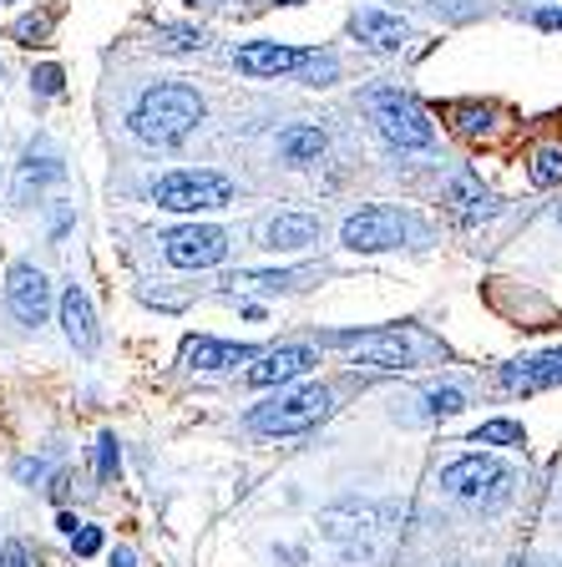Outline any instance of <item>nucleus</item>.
<instances>
[{"label":"nucleus","mask_w":562,"mask_h":567,"mask_svg":"<svg viewBox=\"0 0 562 567\" xmlns=\"http://www.w3.org/2000/svg\"><path fill=\"white\" fill-rule=\"evenodd\" d=\"M127 122L142 142L177 147V142H187L193 127L203 122V96H198V86H187V82H157L137 96Z\"/></svg>","instance_id":"f257e3e1"},{"label":"nucleus","mask_w":562,"mask_h":567,"mask_svg":"<svg viewBox=\"0 0 562 567\" xmlns=\"http://www.w3.org/2000/svg\"><path fill=\"white\" fill-rule=\"evenodd\" d=\"M329 415V390L325 385H305V390H284L269 405H254L248 425L258 436H299L309 425H319Z\"/></svg>","instance_id":"f03ea898"},{"label":"nucleus","mask_w":562,"mask_h":567,"mask_svg":"<svg viewBox=\"0 0 562 567\" xmlns=\"http://www.w3.org/2000/svg\"><path fill=\"white\" fill-rule=\"evenodd\" d=\"M319 344L350 354L355 365H370V370L416 365V340L406 330H329V334H319Z\"/></svg>","instance_id":"7ed1b4c3"},{"label":"nucleus","mask_w":562,"mask_h":567,"mask_svg":"<svg viewBox=\"0 0 562 567\" xmlns=\"http://www.w3.org/2000/svg\"><path fill=\"white\" fill-rule=\"evenodd\" d=\"M370 117H375V127H380V137H386L390 147H400V153H421V147L436 142L431 117H426L406 92H386V86L370 92Z\"/></svg>","instance_id":"20e7f679"},{"label":"nucleus","mask_w":562,"mask_h":567,"mask_svg":"<svg viewBox=\"0 0 562 567\" xmlns=\"http://www.w3.org/2000/svg\"><path fill=\"white\" fill-rule=\"evenodd\" d=\"M153 198L167 213H208V208H228L234 203V183L223 173H167V177H157Z\"/></svg>","instance_id":"39448f33"},{"label":"nucleus","mask_w":562,"mask_h":567,"mask_svg":"<svg viewBox=\"0 0 562 567\" xmlns=\"http://www.w3.org/2000/svg\"><path fill=\"white\" fill-rule=\"evenodd\" d=\"M406 234H410L406 213L380 208V203H375V208H360V213H350V218H345L340 244L355 248V254H380V248H400V244H406Z\"/></svg>","instance_id":"423d86ee"},{"label":"nucleus","mask_w":562,"mask_h":567,"mask_svg":"<svg viewBox=\"0 0 562 567\" xmlns=\"http://www.w3.org/2000/svg\"><path fill=\"white\" fill-rule=\"evenodd\" d=\"M441 486L451 496H461V502H481V496H487V502H502L507 486H512V472L492 456H461L441 472Z\"/></svg>","instance_id":"0eeeda50"},{"label":"nucleus","mask_w":562,"mask_h":567,"mask_svg":"<svg viewBox=\"0 0 562 567\" xmlns=\"http://www.w3.org/2000/svg\"><path fill=\"white\" fill-rule=\"evenodd\" d=\"M228 254V234L223 228H208V224H187V228H173L163 238V259L173 269H213L223 264Z\"/></svg>","instance_id":"6e6552de"},{"label":"nucleus","mask_w":562,"mask_h":567,"mask_svg":"<svg viewBox=\"0 0 562 567\" xmlns=\"http://www.w3.org/2000/svg\"><path fill=\"white\" fill-rule=\"evenodd\" d=\"M6 305H11V315L21 319V324H41L51 309L47 274L35 269V264H11V274H6Z\"/></svg>","instance_id":"1a4fd4ad"},{"label":"nucleus","mask_w":562,"mask_h":567,"mask_svg":"<svg viewBox=\"0 0 562 567\" xmlns=\"http://www.w3.org/2000/svg\"><path fill=\"white\" fill-rule=\"evenodd\" d=\"M309 56H315V51L279 47V41H244L234 61L244 76H289V71H305Z\"/></svg>","instance_id":"9d476101"},{"label":"nucleus","mask_w":562,"mask_h":567,"mask_svg":"<svg viewBox=\"0 0 562 567\" xmlns=\"http://www.w3.org/2000/svg\"><path fill=\"white\" fill-rule=\"evenodd\" d=\"M309 370H315V350H309V344H279V350L258 354L244 380L258 390H269V385H284V380L309 375Z\"/></svg>","instance_id":"9b49d317"},{"label":"nucleus","mask_w":562,"mask_h":567,"mask_svg":"<svg viewBox=\"0 0 562 567\" xmlns=\"http://www.w3.org/2000/svg\"><path fill=\"white\" fill-rule=\"evenodd\" d=\"M61 330H67V340L76 344L82 354H92L96 344H102V330H96V315H92V299H86L82 284H67V289H61Z\"/></svg>","instance_id":"f8f14e48"},{"label":"nucleus","mask_w":562,"mask_h":567,"mask_svg":"<svg viewBox=\"0 0 562 567\" xmlns=\"http://www.w3.org/2000/svg\"><path fill=\"white\" fill-rule=\"evenodd\" d=\"M446 203L457 208V218H467V224H487V218H497L502 213V203H497L492 188H481L477 173H457L451 183H446Z\"/></svg>","instance_id":"ddd939ff"},{"label":"nucleus","mask_w":562,"mask_h":567,"mask_svg":"<svg viewBox=\"0 0 562 567\" xmlns=\"http://www.w3.org/2000/svg\"><path fill=\"white\" fill-rule=\"evenodd\" d=\"M497 380H502V390H522V395L562 385V350H548V354H538V360H517V365H507Z\"/></svg>","instance_id":"4468645a"},{"label":"nucleus","mask_w":562,"mask_h":567,"mask_svg":"<svg viewBox=\"0 0 562 567\" xmlns=\"http://www.w3.org/2000/svg\"><path fill=\"white\" fill-rule=\"evenodd\" d=\"M183 360L193 370H228V365H248L258 360L254 344H238V340H187Z\"/></svg>","instance_id":"2eb2a0df"},{"label":"nucleus","mask_w":562,"mask_h":567,"mask_svg":"<svg viewBox=\"0 0 562 567\" xmlns=\"http://www.w3.org/2000/svg\"><path fill=\"white\" fill-rule=\"evenodd\" d=\"M350 25H355V35H360L365 47H375V51H400L410 41V25L390 11H360Z\"/></svg>","instance_id":"dca6fc26"},{"label":"nucleus","mask_w":562,"mask_h":567,"mask_svg":"<svg viewBox=\"0 0 562 567\" xmlns=\"http://www.w3.org/2000/svg\"><path fill=\"white\" fill-rule=\"evenodd\" d=\"M264 238H269V248H279V254H299V248L319 244V218H309V213H279V218H269Z\"/></svg>","instance_id":"f3484780"},{"label":"nucleus","mask_w":562,"mask_h":567,"mask_svg":"<svg viewBox=\"0 0 562 567\" xmlns=\"http://www.w3.org/2000/svg\"><path fill=\"white\" fill-rule=\"evenodd\" d=\"M279 153H284V163H294V167L319 163V153H325V132L319 127H289L279 137Z\"/></svg>","instance_id":"a211bd4d"},{"label":"nucleus","mask_w":562,"mask_h":567,"mask_svg":"<svg viewBox=\"0 0 562 567\" xmlns=\"http://www.w3.org/2000/svg\"><path fill=\"white\" fill-rule=\"evenodd\" d=\"M446 117L457 122L461 137H492V106H481V102H451L446 106Z\"/></svg>","instance_id":"6ab92c4d"},{"label":"nucleus","mask_w":562,"mask_h":567,"mask_svg":"<svg viewBox=\"0 0 562 567\" xmlns=\"http://www.w3.org/2000/svg\"><path fill=\"white\" fill-rule=\"evenodd\" d=\"M532 183H538V188H558L562 183V147L558 142H542L538 153H532Z\"/></svg>","instance_id":"aec40b11"},{"label":"nucleus","mask_w":562,"mask_h":567,"mask_svg":"<svg viewBox=\"0 0 562 567\" xmlns=\"http://www.w3.org/2000/svg\"><path fill=\"white\" fill-rule=\"evenodd\" d=\"M309 274L299 269H279V274H238V289H258V295H279V289H294V284H305Z\"/></svg>","instance_id":"412c9836"},{"label":"nucleus","mask_w":562,"mask_h":567,"mask_svg":"<svg viewBox=\"0 0 562 567\" xmlns=\"http://www.w3.org/2000/svg\"><path fill=\"white\" fill-rule=\"evenodd\" d=\"M153 47L157 51H198L203 47V31H198V25H157Z\"/></svg>","instance_id":"4be33fe9"},{"label":"nucleus","mask_w":562,"mask_h":567,"mask_svg":"<svg viewBox=\"0 0 562 567\" xmlns=\"http://www.w3.org/2000/svg\"><path fill=\"white\" fill-rule=\"evenodd\" d=\"M477 446H522V425L517 421H487V425H477Z\"/></svg>","instance_id":"5701e85b"},{"label":"nucleus","mask_w":562,"mask_h":567,"mask_svg":"<svg viewBox=\"0 0 562 567\" xmlns=\"http://www.w3.org/2000/svg\"><path fill=\"white\" fill-rule=\"evenodd\" d=\"M51 177H61L57 153L41 147V157H35V147H31V157H25V167H21V183H51Z\"/></svg>","instance_id":"b1692460"},{"label":"nucleus","mask_w":562,"mask_h":567,"mask_svg":"<svg viewBox=\"0 0 562 567\" xmlns=\"http://www.w3.org/2000/svg\"><path fill=\"white\" fill-rule=\"evenodd\" d=\"M117 466H122L117 436H112V431H106V436L96 441V482H112V476H117Z\"/></svg>","instance_id":"393cba45"},{"label":"nucleus","mask_w":562,"mask_h":567,"mask_svg":"<svg viewBox=\"0 0 562 567\" xmlns=\"http://www.w3.org/2000/svg\"><path fill=\"white\" fill-rule=\"evenodd\" d=\"M16 41L21 47H47V35H51V16H25V21H16Z\"/></svg>","instance_id":"a878e982"},{"label":"nucleus","mask_w":562,"mask_h":567,"mask_svg":"<svg viewBox=\"0 0 562 567\" xmlns=\"http://www.w3.org/2000/svg\"><path fill=\"white\" fill-rule=\"evenodd\" d=\"M426 411L431 415H457V411H467V395H461V390H431V395H426Z\"/></svg>","instance_id":"bb28decb"},{"label":"nucleus","mask_w":562,"mask_h":567,"mask_svg":"<svg viewBox=\"0 0 562 567\" xmlns=\"http://www.w3.org/2000/svg\"><path fill=\"white\" fill-rule=\"evenodd\" d=\"M71 553H76V557H96V553H102V527H86V522H82V527L71 532Z\"/></svg>","instance_id":"cd10ccee"},{"label":"nucleus","mask_w":562,"mask_h":567,"mask_svg":"<svg viewBox=\"0 0 562 567\" xmlns=\"http://www.w3.org/2000/svg\"><path fill=\"white\" fill-rule=\"evenodd\" d=\"M305 76L315 86H329L335 76H340V61H335V56H319V51H315V56H309V66H305Z\"/></svg>","instance_id":"c85d7f7f"},{"label":"nucleus","mask_w":562,"mask_h":567,"mask_svg":"<svg viewBox=\"0 0 562 567\" xmlns=\"http://www.w3.org/2000/svg\"><path fill=\"white\" fill-rule=\"evenodd\" d=\"M61 82H67V76H61V66H35L31 71V92H41V96H57Z\"/></svg>","instance_id":"c756f323"},{"label":"nucleus","mask_w":562,"mask_h":567,"mask_svg":"<svg viewBox=\"0 0 562 567\" xmlns=\"http://www.w3.org/2000/svg\"><path fill=\"white\" fill-rule=\"evenodd\" d=\"M0 567H31V557H25V547H21V543H11L6 553H0Z\"/></svg>","instance_id":"7c9ffc66"},{"label":"nucleus","mask_w":562,"mask_h":567,"mask_svg":"<svg viewBox=\"0 0 562 567\" xmlns=\"http://www.w3.org/2000/svg\"><path fill=\"white\" fill-rule=\"evenodd\" d=\"M538 25H542V31H558V25H562V11H538Z\"/></svg>","instance_id":"2f4dec72"},{"label":"nucleus","mask_w":562,"mask_h":567,"mask_svg":"<svg viewBox=\"0 0 562 567\" xmlns=\"http://www.w3.org/2000/svg\"><path fill=\"white\" fill-rule=\"evenodd\" d=\"M112 567H137V557H132L127 547H122V553H112Z\"/></svg>","instance_id":"473e14b6"},{"label":"nucleus","mask_w":562,"mask_h":567,"mask_svg":"<svg viewBox=\"0 0 562 567\" xmlns=\"http://www.w3.org/2000/svg\"><path fill=\"white\" fill-rule=\"evenodd\" d=\"M558 224H562V208H558Z\"/></svg>","instance_id":"72a5a7b5"}]
</instances>
